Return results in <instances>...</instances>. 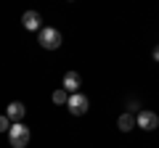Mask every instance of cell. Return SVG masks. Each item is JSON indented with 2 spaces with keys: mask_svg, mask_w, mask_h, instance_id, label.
<instances>
[{
  "mask_svg": "<svg viewBox=\"0 0 159 148\" xmlns=\"http://www.w3.org/2000/svg\"><path fill=\"white\" fill-rule=\"evenodd\" d=\"M135 124L141 127V130L151 132V130H157V127H159V116L154 114V111H138V116H135Z\"/></svg>",
  "mask_w": 159,
  "mask_h": 148,
  "instance_id": "277c9868",
  "label": "cell"
},
{
  "mask_svg": "<svg viewBox=\"0 0 159 148\" xmlns=\"http://www.w3.org/2000/svg\"><path fill=\"white\" fill-rule=\"evenodd\" d=\"M11 130V122H8V116H0V132H8Z\"/></svg>",
  "mask_w": 159,
  "mask_h": 148,
  "instance_id": "30bf717a",
  "label": "cell"
},
{
  "mask_svg": "<svg viewBox=\"0 0 159 148\" xmlns=\"http://www.w3.org/2000/svg\"><path fill=\"white\" fill-rule=\"evenodd\" d=\"M117 127L122 132H130L133 127H135V116L130 114V111H125V114H119V119H117Z\"/></svg>",
  "mask_w": 159,
  "mask_h": 148,
  "instance_id": "ba28073f",
  "label": "cell"
},
{
  "mask_svg": "<svg viewBox=\"0 0 159 148\" xmlns=\"http://www.w3.org/2000/svg\"><path fill=\"white\" fill-rule=\"evenodd\" d=\"M151 56H154V61H159V45H157V48L151 50Z\"/></svg>",
  "mask_w": 159,
  "mask_h": 148,
  "instance_id": "8fae6325",
  "label": "cell"
},
{
  "mask_svg": "<svg viewBox=\"0 0 159 148\" xmlns=\"http://www.w3.org/2000/svg\"><path fill=\"white\" fill-rule=\"evenodd\" d=\"M24 114H27V108H24V103H19V101L8 103V108H6V116H8V122H11V124L21 122V119H24Z\"/></svg>",
  "mask_w": 159,
  "mask_h": 148,
  "instance_id": "5b68a950",
  "label": "cell"
},
{
  "mask_svg": "<svg viewBox=\"0 0 159 148\" xmlns=\"http://www.w3.org/2000/svg\"><path fill=\"white\" fill-rule=\"evenodd\" d=\"M69 111H72L74 116H82V114H88V108H90V101H88L82 93H74V95H69Z\"/></svg>",
  "mask_w": 159,
  "mask_h": 148,
  "instance_id": "3957f363",
  "label": "cell"
},
{
  "mask_svg": "<svg viewBox=\"0 0 159 148\" xmlns=\"http://www.w3.org/2000/svg\"><path fill=\"white\" fill-rule=\"evenodd\" d=\"M21 24H24V29H29V32H37V29H43V19H40L37 11H27V13L21 16Z\"/></svg>",
  "mask_w": 159,
  "mask_h": 148,
  "instance_id": "8992f818",
  "label": "cell"
},
{
  "mask_svg": "<svg viewBox=\"0 0 159 148\" xmlns=\"http://www.w3.org/2000/svg\"><path fill=\"white\" fill-rule=\"evenodd\" d=\"M53 103H58V106H61V103H69V95H66L64 87H58V90L53 93Z\"/></svg>",
  "mask_w": 159,
  "mask_h": 148,
  "instance_id": "9c48e42d",
  "label": "cell"
},
{
  "mask_svg": "<svg viewBox=\"0 0 159 148\" xmlns=\"http://www.w3.org/2000/svg\"><path fill=\"white\" fill-rule=\"evenodd\" d=\"M40 45L45 48V50H56L61 48V32L53 27H43L40 29Z\"/></svg>",
  "mask_w": 159,
  "mask_h": 148,
  "instance_id": "7a4b0ae2",
  "label": "cell"
},
{
  "mask_svg": "<svg viewBox=\"0 0 159 148\" xmlns=\"http://www.w3.org/2000/svg\"><path fill=\"white\" fill-rule=\"evenodd\" d=\"M29 127H24L21 122H16V124H11V130H8V143H11L13 148H27L29 143Z\"/></svg>",
  "mask_w": 159,
  "mask_h": 148,
  "instance_id": "6da1fadb",
  "label": "cell"
},
{
  "mask_svg": "<svg viewBox=\"0 0 159 148\" xmlns=\"http://www.w3.org/2000/svg\"><path fill=\"white\" fill-rule=\"evenodd\" d=\"M61 85H64V90H66V93H72V95H74V93L80 90V85H82V77H80L77 72H66Z\"/></svg>",
  "mask_w": 159,
  "mask_h": 148,
  "instance_id": "52a82bcc",
  "label": "cell"
}]
</instances>
